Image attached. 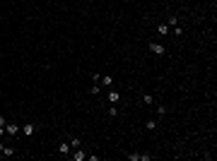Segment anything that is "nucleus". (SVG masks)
I'll use <instances>...</instances> for the list:
<instances>
[{
  "label": "nucleus",
  "mask_w": 217,
  "mask_h": 161,
  "mask_svg": "<svg viewBox=\"0 0 217 161\" xmlns=\"http://www.w3.org/2000/svg\"><path fill=\"white\" fill-rule=\"evenodd\" d=\"M150 51H152L154 55H164V53H166L164 44H157V41H152V44H150Z\"/></svg>",
  "instance_id": "1"
},
{
  "label": "nucleus",
  "mask_w": 217,
  "mask_h": 161,
  "mask_svg": "<svg viewBox=\"0 0 217 161\" xmlns=\"http://www.w3.org/2000/svg\"><path fill=\"white\" fill-rule=\"evenodd\" d=\"M19 125L17 123H5V135H17Z\"/></svg>",
  "instance_id": "2"
},
{
  "label": "nucleus",
  "mask_w": 217,
  "mask_h": 161,
  "mask_svg": "<svg viewBox=\"0 0 217 161\" xmlns=\"http://www.w3.org/2000/svg\"><path fill=\"white\" fill-rule=\"evenodd\" d=\"M70 156H72V161H82V159H87V154L82 152L80 147H77V149H75V154H70Z\"/></svg>",
  "instance_id": "3"
},
{
  "label": "nucleus",
  "mask_w": 217,
  "mask_h": 161,
  "mask_svg": "<svg viewBox=\"0 0 217 161\" xmlns=\"http://www.w3.org/2000/svg\"><path fill=\"white\" fill-rule=\"evenodd\" d=\"M106 99L111 101V104H118V101H121V94H118V91H109Z\"/></svg>",
  "instance_id": "4"
},
{
  "label": "nucleus",
  "mask_w": 217,
  "mask_h": 161,
  "mask_svg": "<svg viewBox=\"0 0 217 161\" xmlns=\"http://www.w3.org/2000/svg\"><path fill=\"white\" fill-rule=\"evenodd\" d=\"M34 130H36L34 123H27V125L22 127V135H34Z\"/></svg>",
  "instance_id": "5"
},
{
  "label": "nucleus",
  "mask_w": 217,
  "mask_h": 161,
  "mask_svg": "<svg viewBox=\"0 0 217 161\" xmlns=\"http://www.w3.org/2000/svg\"><path fill=\"white\" fill-rule=\"evenodd\" d=\"M70 149H72V147H70V142H63L60 147H58V152H60V154H68Z\"/></svg>",
  "instance_id": "6"
},
{
  "label": "nucleus",
  "mask_w": 217,
  "mask_h": 161,
  "mask_svg": "<svg viewBox=\"0 0 217 161\" xmlns=\"http://www.w3.org/2000/svg\"><path fill=\"white\" fill-rule=\"evenodd\" d=\"M2 156H15V147H7V144H5V149H2Z\"/></svg>",
  "instance_id": "7"
},
{
  "label": "nucleus",
  "mask_w": 217,
  "mask_h": 161,
  "mask_svg": "<svg viewBox=\"0 0 217 161\" xmlns=\"http://www.w3.org/2000/svg\"><path fill=\"white\" fill-rule=\"evenodd\" d=\"M157 31H159V34H166V31H169V24H166V22H164V24H159V27H157Z\"/></svg>",
  "instance_id": "8"
},
{
  "label": "nucleus",
  "mask_w": 217,
  "mask_h": 161,
  "mask_svg": "<svg viewBox=\"0 0 217 161\" xmlns=\"http://www.w3.org/2000/svg\"><path fill=\"white\" fill-rule=\"evenodd\" d=\"M99 82L104 84V87H111V82H113V77H99Z\"/></svg>",
  "instance_id": "9"
},
{
  "label": "nucleus",
  "mask_w": 217,
  "mask_h": 161,
  "mask_svg": "<svg viewBox=\"0 0 217 161\" xmlns=\"http://www.w3.org/2000/svg\"><path fill=\"white\" fill-rule=\"evenodd\" d=\"M142 101H145V104H147V106H152V104H154V99L150 96V94H142Z\"/></svg>",
  "instance_id": "10"
},
{
  "label": "nucleus",
  "mask_w": 217,
  "mask_h": 161,
  "mask_svg": "<svg viewBox=\"0 0 217 161\" xmlns=\"http://www.w3.org/2000/svg\"><path fill=\"white\" fill-rule=\"evenodd\" d=\"M166 24H169V27H176V24H179V17H169V19H166Z\"/></svg>",
  "instance_id": "11"
},
{
  "label": "nucleus",
  "mask_w": 217,
  "mask_h": 161,
  "mask_svg": "<svg viewBox=\"0 0 217 161\" xmlns=\"http://www.w3.org/2000/svg\"><path fill=\"white\" fill-rule=\"evenodd\" d=\"M70 147H72V149H77V147H80V140H77V137H75V140H70Z\"/></svg>",
  "instance_id": "12"
},
{
  "label": "nucleus",
  "mask_w": 217,
  "mask_h": 161,
  "mask_svg": "<svg viewBox=\"0 0 217 161\" xmlns=\"http://www.w3.org/2000/svg\"><path fill=\"white\" fill-rule=\"evenodd\" d=\"M157 127V120H147V130H154Z\"/></svg>",
  "instance_id": "13"
},
{
  "label": "nucleus",
  "mask_w": 217,
  "mask_h": 161,
  "mask_svg": "<svg viewBox=\"0 0 217 161\" xmlns=\"http://www.w3.org/2000/svg\"><path fill=\"white\" fill-rule=\"evenodd\" d=\"M174 34H176V36H183V29H181L179 24H176V27H174Z\"/></svg>",
  "instance_id": "14"
},
{
  "label": "nucleus",
  "mask_w": 217,
  "mask_h": 161,
  "mask_svg": "<svg viewBox=\"0 0 217 161\" xmlns=\"http://www.w3.org/2000/svg\"><path fill=\"white\" fill-rule=\"evenodd\" d=\"M5 123H7V120H5V116H0V127H5Z\"/></svg>",
  "instance_id": "15"
},
{
  "label": "nucleus",
  "mask_w": 217,
  "mask_h": 161,
  "mask_svg": "<svg viewBox=\"0 0 217 161\" xmlns=\"http://www.w3.org/2000/svg\"><path fill=\"white\" fill-rule=\"evenodd\" d=\"M2 135H5V127H0V137H2Z\"/></svg>",
  "instance_id": "16"
}]
</instances>
